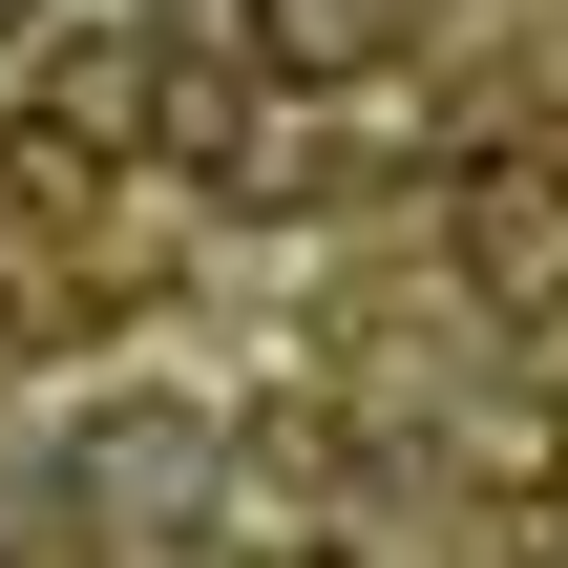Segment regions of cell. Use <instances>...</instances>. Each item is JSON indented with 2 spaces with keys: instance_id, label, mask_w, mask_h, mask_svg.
I'll list each match as a JSON object with an SVG mask.
<instances>
[{
  "instance_id": "3957f363",
  "label": "cell",
  "mask_w": 568,
  "mask_h": 568,
  "mask_svg": "<svg viewBox=\"0 0 568 568\" xmlns=\"http://www.w3.org/2000/svg\"><path fill=\"white\" fill-rule=\"evenodd\" d=\"M0 21H42V0H0Z\"/></svg>"
},
{
  "instance_id": "6da1fadb",
  "label": "cell",
  "mask_w": 568,
  "mask_h": 568,
  "mask_svg": "<svg viewBox=\"0 0 568 568\" xmlns=\"http://www.w3.org/2000/svg\"><path fill=\"white\" fill-rule=\"evenodd\" d=\"M443 253H464L485 316H568V169H548V148H485L464 211H443Z\"/></svg>"
},
{
  "instance_id": "7a4b0ae2",
  "label": "cell",
  "mask_w": 568,
  "mask_h": 568,
  "mask_svg": "<svg viewBox=\"0 0 568 568\" xmlns=\"http://www.w3.org/2000/svg\"><path fill=\"white\" fill-rule=\"evenodd\" d=\"M63 485H105V527H190V485H211V422H190V400H105Z\"/></svg>"
}]
</instances>
